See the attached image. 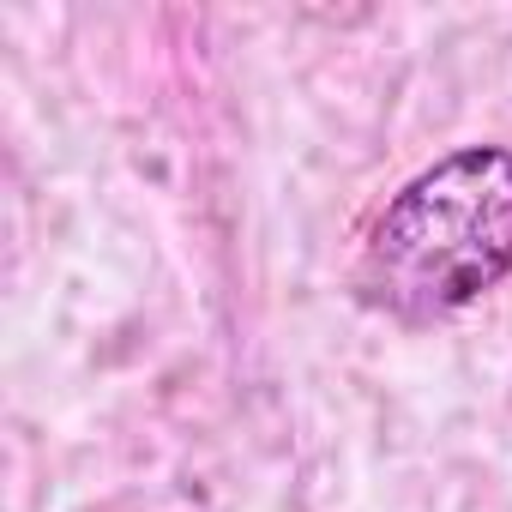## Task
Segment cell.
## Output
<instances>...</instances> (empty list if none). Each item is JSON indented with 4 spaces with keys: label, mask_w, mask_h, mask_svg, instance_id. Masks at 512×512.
<instances>
[{
    "label": "cell",
    "mask_w": 512,
    "mask_h": 512,
    "mask_svg": "<svg viewBox=\"0 0 512 512\" xmlns=\"http://www.w3.org/2000/svg\"><path fill=\"white\" fill-rule=\"evenodd\" d=\"M512 278V145H458L416 169L368 223L356 296L398 320L434 326Z\"/></svg>",
    "instance_id": "obj_1"
}]
</instances>
